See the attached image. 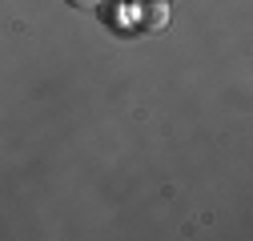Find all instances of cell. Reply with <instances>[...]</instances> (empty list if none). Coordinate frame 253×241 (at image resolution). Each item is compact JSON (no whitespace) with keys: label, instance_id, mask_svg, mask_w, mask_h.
I'll return each instance as SVG.
<instances>
[{"label":"cell","instance_id":"cell-1","mask_svg":"<svg viewBox=\"0 0 253 241\" xmlns=\"http://www.w3.org/2000/svg\"><path fill=\"white\" fill-rule=\"evenodd\" d=\"M137 20L145 33H161V28L169 24V4L165 0H141L137 4Z\"/></svg>","mask_w":253,"mask_h":241},{"label":"cell","instance_id":"cell-2","mask_svg":"<svg viewBox=\"0 0 253 241\" xmlns=\"http://www.w3.org/2000/svg\"><path fill=\"white\" fill-rule=\"evenodd\" d=\"M69 4H73V8H81V12H92V8H101L105 0H69Z\"/></svg>","mask_w":253,"mask_h":241}]
</instances>
